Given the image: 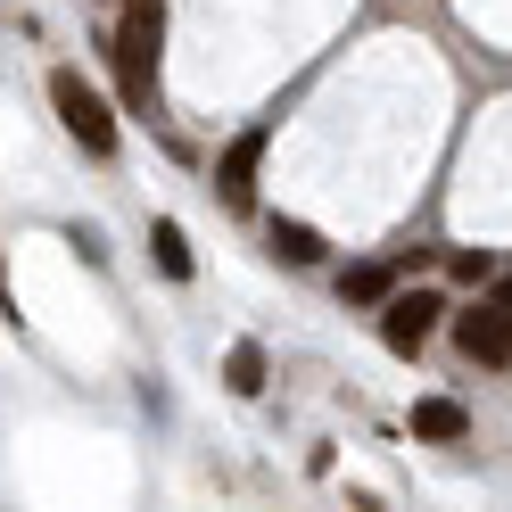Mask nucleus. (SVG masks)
Here are the masks:
<instances>
[{
    "label": "nucleus",
    "mask_w": 512,
    "mask_h": 512,
    "mask_svg": "<svg viewBox=\"0 0 512 512\" xmlns=\"http://www.w3.org/2000/svg\"><path fill=\"white\" fill-rule=\"evenodd\" d=\"M157 42H166V9L157 0H133L116 25V75H124V100L149 108V83H157Z\"/></svg>",
    "instance_id": "1"
},
{
    "label": "nucleus",
    "mask_w": 512,
    "mask_h": 512,
    "mask_svg": "<svg viewBox=\"0 0 512 512\" xmlns=\"http://www.w3.org/2000/svg\"><path fill=\"white\" fill-rule=\"evenodd\" d=\"M50 100H58L67 133H75L91 157H108V149H116V116H108V100H100V91H91L75 67H58V75H50Z\"/></svg>",
    "instance_id": "2"
},
{
    "label": "nucleus",
    "mask_w": 512,
    "mask_h": 512,
    "mask_svg": "<svg viewBox=\"0 0 512 512\" xmlns=\"http://www.w3.org/2000/svg\"><path fill=\"white\" fill-rule=\"evenodd\" d=\"M438 290H397L389 306H380V339H389L397 347V356H422V339L438 331Z\"/></svg>",
    "instance_id": "3"
},
{
    "label": "nucleus",
    "mask_w": 512,
    "mask_h": 512,
    "mask_svg": "<svg viewBox=\"0 0 512 512\" xmlns=\"http://www.w3.org/2000/svg\"><path fill=\"white\" fill-rule=\"evenodd\" d=\"M455 339H463L471 364H512V314H504L496 298L471 306V314H455Z\"/></svg>",
    "instance_id": "4"
},
{
    "label": "nucleus",
    "mask_w": 512,
    "mask_h": 512,
    "mask_svg": "<svg viewBox=\"0 0 512 512\" xmlns=\"http://www.w3.org/2000/svg\"><path fill=\"white\" fill-rule=\"evenodd\" d=\"M256 166H265V124H256V133H240L232 149H223V166H215V190L232 207H248L256 199Z\"/></svg>",
    "instance_id": "5"
},
{
    "label": "nucleus",
    "mask_w": 512,
    "mask_h": 512,
    "mask_svg": "<svg viewBox=\"0 0 512 512\" xmlns=\"http://www.w3.org/2000/svg\"><path fill=\"white\" fill-rule=\"evenodd\" d=\"M471 430V413L455 405V397H422V405H413V438H430V446H455Z\"/></svg>",
    "instance_id": "6"
},
{
    "label": "nucleus",
    "mask_w": 512,
    "mask_h": 512,
    "mask_svg": "<svg viewBox=\"0 0 512 512\" xmlns=\"http://www.w3.org/2000/svg\"><path fill=\"white\" fill-rule=\"evenodd\" d=\"M223 389H232V397H256V389H265V347H256V339H240L232 356H223Z\"/></svg>",
    "instance_id": "7"
},
{
    "label": "nucleus",
    "mask_w": 512,
    "mask_h": 512,
    "mask_svg": "<svg viewBox=\"0 0 512 512\" xmlns=\"http://www.w3.org/2000/svg\"><path fill=\"white\" fill-rule=\"evenodd\" d=\"M347 298H356V306H389L397 298V273L389 265H347Z\"/></svg>",
    "instance_id": "8"
},
{
    "label": "nucleus",
    "mask_w": 512,
    "mask_h": 512,
    "mask_svg": "<svg viewBox=\"0 0 512 512\" xmlns=\"http://www.w3.org/2000/svg\"><path fill=\"white\" fill-rule=\"evenodd\" d=\"M149 248H157V273H166V281H190V240H182V223H157Z\"/></svg>",
    "instance_id": "9"
},
{
    "label": "nucleus",
    "mask_w": 512,
    "mask_h": 512,
    "mask_svg": "<svg viewBox=\"0 0 512 512\" xmlns=\"http://www.w3.org/2000/svg\"><path fill=\"white\" fill-rule=\"evenodd\" d=\"M273 256H281V265H314V256H323V240H314L306 223H273Z\"/></svg>",
    "instance_id": "10"
},
{
    "label": "nucleus",
    "mask_w": 512,
    "mask_h": 512,
    "mask_svg": "<svg viewBox=\"0 0 512 512\" xmlns=\"http://www.w3.org/2000/svg\"><path fill=\"white\" fill-rule=\"evenodd\" d=\"M496 306H504V314H512V273H504V281H496Z\"/></svg>",
    "instance_id": "11"
}]
</instances>
